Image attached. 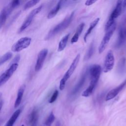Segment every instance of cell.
Returning <instances> with one entry per match:
<instances>
[{
    "instance_id": "cell-10",
    "label": "cell",
    "mask_w": 126,
    "mask_h": 126,
    "mask_svg": "<svg viewBox=\"0 0 126 126\" xmlns=\"http://www.w3.org/2000/svg\"><path fill=\"white\" fill-rule=\"evenodd\" d=\"M13 10L14 9L9 4L1 11L0 12V28L4 24L7 17Z\"/></svg>"
},
{
    "instance_id": "cell-18",
    "label": "cell",
    "mask_w": 126,
    "mask_h": 126,
    "mask_svg": "<svg viewBox=\"0 0 126 126\" xmlns=\"http://www.w3.org/2000/svg\"><path fill=\"white\" fill-rule=\"evenodd\" d=\"M25 89V85H23L20 87V88L18 90V92L17 93V96L14 103V107L15 108L18 107L21 102Z\"/></svg>"
},
{
    "instance_id": "cell-29",
    "label": "cell",
    "mask_w": 126,
    "mask_h": 126,
    "mask_svg": "<svg viewBox=\"0 0 126 126\" xmlns=\"http://www.w3.org/2000/svg\"><path fill=\"white\" fill-rule=\"evenodd\" d=\"M20 59V56L19 55H18L14 58V60L11 62V64L14 63H17L19 61Z\"/></svg>"
},
{
    "instance_id": "cell-3",
    "label": "cell",
    "mask_w": 126,
    "mask_h": 126,
    "mask_svg": "<svg viewBox=\"0 0 126 126\" xmlns=\"http://www.w3.org/2000/svg\"><path fill=\"white\" fill-rule=\"evenodd\" d=\"M116 28V24L115 22L113 25L106 31V33L103 36L102 41L98 47V53L99 54L102 53L105 49L107 45H108L111 37L113 34L114 31Z\"/></svg>"
},
{
    "instance_id": "cell-21",
    "label": "cell",
    "mask_w": 126,
    "mask_h": 126,
    "mask_svg": "<svg viewBox=\"0 0 126 126\" xmlns=\"http://www.w3.org/2000/svg\"><path fill=\"white\" fill-rule=\"evenodd\" d=\"M69 35H70V33H67V34L64 35L61 39V40L59 42V43L58 45V51L61 52V51H63L64 49V48H65V47L66 46Z\"/></svg>"
},
{
    "instance_id": "cell-22",
    "label": "cell",
    "mask_w": 126,
    "mask_h": 126,
    "mask_svg": "<svg viewBox=\"0 0 126 126\" xmlns=\"http://www.w3.org/2000/svg\"><path fill=\"white\" fill-rule=\"evenodd\" d=\"M96 85V84L90 82L88 88L82 93V96L84 97H88L90 95H91L95 88Z\"/></svg>"
},
{
    "instance_id": "cell-27",
    "label": "cell",
    "mask_w": 126,
    "mask_h": 126,
    "mask_svg": "<svg viewBox=\"0 0 126 126\" xmlns=\"http://www.w3.org/2000/svg\"><path fill=\"white\" fill-rule=\"evenodd\" d=\"M58 94H59V92L58 90H55L54 91V92L53 93V94H52L51 97H50L49 100V102L50 103H53L57 98L58 96Z\"/></svg>"
},
{
    "instance_id": "cell-30",
    "label": "cell",
    "mask_w": 126,
    "mask_h": 126,
    "mask_svg": "<svg viewBox=\"0 0 126 126\" xmlns=\"http://www.w3.org/2000/svg\"><path fill=\"white\" fill-rule=\"evenodd\" d=\"M96 1V0H88L85 2V4L87 6H90V5H91L92 4H94Z\"/></svg>"
},
{
    "instance_id": "cell-28",
    "label": "cell",
    "mask_w": 126,
    "mask_h": 126,
    "mask_svg": "<svg viewBox=\"0 0 126 126\" xmlns=\"http://www.w3.org/2000/svg\"><path fill=\"white\" fill-rule=\"evenodd\" d=\"M9 4L13 7V8L15 9L16 7H17L18 5H20V1L18 0H15L11 1Z\"/></svg>"
},
{
    "instance_id": "cell-32",
    "label": "cell",
    "mask_w": 126,
    "mask_h": 126,
    "mask_svg": "<svg viewBox=\"0 0 126 126\" xmlns=\"http://www.w3.org/2000/svg\"><path fill=\"white\" fill-rule=\"evenodd\" d=\"M2 105H3V101L1 100L0 101V111L2 108Z\"/></svg>"
},
{
    "instance_id": "cell-9",
    "label": "cell",
    "mask_w": 126,
    "mask_h": 126,
    "mask_svg": "<svg viewBox=\"0 0 126 126\" xmlns=\"http://www.w3.org/2000/svg\"><path fill=\"white\" fill-rule=\"evenodd\" d=\"M126 85V79L125 81H124L118 86L111 90L108 93L105 97V100L108 101L115 97L118 95V94L122 91V90L123 89V88Z\"/></svg>"
},
{
    "instance_id": "cell-6",
    "label": "cell",
    "mask_w": 126,
    "mask_h": 126,
    "mask_svg": "<svg viewBox=\"0 0 126 126\" xmlns=\"http://www.w3.org/2000/svg\"><path fill=\"white\" fill-rule=\"evenodd\" d=\"M115 58L113 53L112 50H110L107 52L104 60L103 71L105 73H107L111 70L114 65Z\"/></svg>"
},
{
    "instance_id": "cell-13",
    "label": "cell",
    "mask_w": 126,
    "mask_h": 126,
    "mask_svg": "<svg viewBox=\"0 0 126 126\" xmlns=\"http://www.w3.org/2000/svg\"><path fill=\"white\" fill-rule=\"evenodd\" d=\"M126 41V27H122L120 29L118 40L116 44L117 47L119 48L122 46Z\"/></svg>"
},
{
    "instance_id": "cell-20",
    "label": "cell",
    "mask_w": 126,
    "mask_h": 126,
    "mask_svg": "<svg viewBox=\"0 0 126 126\" xmlns=\"http://www.w3.org/2000/svg\"><path fill=\"white\" fill-rule=\"evenodd\" d=\"M99 18H96L95 20H94L91 24L90 25V27L89 28V29H88V30L86 32L85 34L84 37V40L85 41V43L87 42V37L88 36V35L91 33V32H92V30L94 29V28L97 25L98 22L99 21Z\"/></svg>"
},
{
    "instance_id": "cell-8",
    "label": "cell",
    "mask_w": 126,
    "mask_h": 126,
    "mask_svg": "<svg viewBox=\"0 0 126 126\" xmlns=\"http://www.w3.org/2000/svg\"><path fill=\"white\" fill-rule=\"evenodd\" d=\"M47 54L48 49L46 48L42 49L38 53L35 66V70L36 71H38L42 68Z\"/></svg>"
},
{
    "instance_id": "cell-25",
    "label": "cell",
    "mask_w": 126,
    "mask_h": 126,
    "mask_svg": "<svg viewBox=\"0 0 126 126\" xmlns=\"http://www.w3.org/2000/svg\"><path fill=\"white\" fill-rule=\"evenodd\" d=\"M94 52V43H92L90 45V47L86 53L85 57V60H89L93 56Z\"/></svg>"
},
{
    "instance_id": "cell-4",
    "label": "cell",
    "mask_w": 126,
    "mask_h": 126,
    "mask_svg": "<svg viewBox=\"0 0 126 126\" xmlns=\"http://www.w3.org/2000/svg\"><path fill=\"white\" fill-rule=\"evenodd\" d=\"M32 39L29 37H24L19 39L12 46L11 50L14 52H18L29 46Z\"/></svg>"
},
{
    "instance_id": "cell-23",
    "label": "cell",
    "mask_w": 126,
    "mask_h": 126,
    "mask_svg": "<svg viewBox=\"0 0 126 126\" xmlns=\"http://www.w3.org/2000/svg\"><path fill=\"white\" fill-rule=\"evenodd\" d=\"M55 117L53 112H51L48 118L46 119L42 126H51L52 123L54 122Z\"/></svg>"
},
{
    "instance_id": "cell-14",
    "label": "cell",
    "mask_w": 126,
    "mask_h": 126,
    "mask_svg": "<svg viewBox=\"0 0 126 126\" xmlns=\"http://www.w3.org/2000/svg\"><path fill=\"white\" fill-rule=\"evenodd\" d=\"M122 0H118L117 1L116 6L115 7L113 11L112 12L110 17L109 18V20L114 21L115 19L117 18L121 14L122 9Z\"/></svg>"
},
{
    "instance_id": "cell-24",
    "label": "cell",
    "mask_w": 126,
    "mask_h": 126,
    "mask_svg": "<svg viewBox=\"0 0 126 126\" xmlns=\"http://www.w3.org/2000/svg\"><path fill=\"white\" fill-rule=\"evenodd\" d=\"M12 56V54L10 52H7L5 54H4L0 58V66L5 63L6 61L9 60Z\"/></svg>"
},
{
    "instance_id": "cell-16",
    "label": "cell",
    "mask_w": 126,
    "mask_h": 126,
    "mask_svg": "<svg viewBox=\"0 0 126 126\" xmlns=\"http://www.w3.org/2000/svg\"><path fill=\"white\" fill-rule=\"evenodd\" d=\"M85 26V23H81L77 27V29H76V31L75 32V33H74L73 36L71 38V43L72 44L76 42H77V41L78 40L80 34L81 33L84 27Z\"/></svg>"
},
{
    "instance_id": "cell-11",
    "label": "cell",
    "mask_w": 126,
    "mask_h": 126,
    "mask_svg": "<svg viewBox=\"0 0 126 126\" xmlns=\"http://www.w3.org/2000/svg\"><path fill=\"white\" fill-rule=\"evenodd\" d=\"M101 68L98 64H93L89 68V74L91 79L98 80L100 76Z\"/></svg>"
},
{
    "instance_id": "cell-2",
    "label": "cell",
    "mask_w": 126,
    "mask_h": 126,
    "mask_svg": "<svg viewBox=\"0 0 126 126\" xmlns=\"http://www.w3.org/2000/svg\"><path fill=\"white\" fill-rule=\"evenodd\" d=\"M80 58V54H78L76 55L74 59L73 60V62H72L71 65H70L69 68L67 70V71L65 72V73L64 74L63 77L60 81V86H59V89L61 91H63L65 86L66 82L68 80V79L70 77L71 75L74 72V70H75L76 68L77 67V66L78 64L79 60Z\"/></svg>"
},
{
    "instance_id": "cell-34",
    "label": "cell",
    "mask_w": 126,
    "mask_h": 126,
    "mask_svg": "<svg viewBox=\"0 0 126 126\" xmlns=\"http://www.w3.org/2000/svg\"><path fill=\"white\" fill-rule=\"evenodd\" d=\"M21 126H24V125H22Z\"/></svg>"
},
{
    "instance_id": "cell-33",
    "label": "cell",
    "mask_w": 126,
    "mask_h": 126,
    "mask_svg": "<svg viewBox=\"0 0 126 126\" xmlns=\"http://www.w3.org/2000/svg\"><path fill=\"white\" fill-rule=\"evenodd\" d=\"M1 96V93H0V98Z\"/></svg>"
},
{
    "instance_id": "cell-1",
    "label": "cell",
    "mask_w": 126,
    "mask_h": 126,
    "mask_svg": "<svg viewBox=\"0 0 126 126\" xmlns=\"http://www.w3.org/2000/svg\"><path fill=\"white\" fill-rule=\"evenodd\" d=\"M73 15L74 12H72L69 15L67 16L62 22L60 23L55 27H54L53 29H52L45 37V40L50 39L53 37L55 36L57 34L66 29L71 23Z\"/></svg>"
},
{
    "instance_id": "cell-5",
    "label": "cell",
    "mask_w": 126,
    "mask_h": 126,
    "mask_svg": "<svg viewBox=\"0 0 126 126\" xmlns=\"http://www.w3.org/2000/svg\"><path fill=\"white\" fill-rule=\"evenodd\" d=\"M42 8V5H40L38 7L33 9L30 12V13L29 14L28 16L27 17L25 21L24 22V23L20 28L19 30V32H22L31 25L32 20L33 19L35 15H37L38 13H39V12H40Z\"/></svg>"
},
{
    "instance_id": "cell-7",
    "label": "cell",
    "mask_w": 126,
    "mask_h": 126,
    "mask_svg": "<svg viewBox=\"0 0 126 126\" xmlns=\"http://www.w3.org/2000/svg\"><path fill=\"white\" fill-rule=\"evenodd\" d=\"M18 67V63L11 64L10 66L0 76V86L6 82L12 76Z\"/></svg>"
},
{
    "instance_id": "cell-12",
    "label": "cell",
    "mask_w": 126,
    "mask_h": 126,
    "mask_svg": "<svg viewBox=\"0 0 126 126\" xmlns=\"http://www.w3.org/2000/svg\"><path fill=\"white\" fill-rule=\"evenodd\" d=\"M39 118L38 111L34 108L28 116L27 124L29 126H36Z\"/></svg>"
},
{
    "instance_id": "cell-26",
    "label": "cell",
    "mask_w": 126,
    "mask_h": 126,
    "mask_svg": "<svg viewBox=\"0 0 126 126\" xmlns=\"http://www.w3.org/2000/svg\"><path fill=\"white\" fill-rule=\"evenodd\" d=\"M39 2V0H31L28 1L27 2L25 3L24 6V9L26 10L28 8H30V7L35 5Z\"/></svg>"
},
{
    "instance_id": "cell-19",
    "label": "cell",
    "mask_w": 126,
    "mask_h": 126,
    "mask_svg": "<svg viewBox=\"0 0 126 126\" xmlns=\"http://www.w3.org/2000/svg\"><path fill=\"white\" fill-rule=\"evenodd\" d=\"M21 113V110L18 109L16 110L14 113L12 114V115L11 116L9 120L6 122L4 126H13L14 124L17 120V118H18L19 115Z\"/></svg>"
},
{
    "instance_id": "cell-17",
    "label": "cell",
    "mask_w": 126,
    "mask_h": 126,
    "mask_svg": "<svg viewBox=\"0 0 126 126\" xmlns=\"http://www.w3.org/2000/svg\"><path fill=\"white\" fill-rule=\"evenodd\" d=\"M63 0H60L58 2L57 4L48 13V14L47 15L48 19H52V18H54L56 15V14H57V13L60 9L62 4H63Z\"/></svg>"
},
{
    "instance_id": "cell-15",
    "label": "cell",
    "mask_w": 126,
    "mask_h": 126,
    "mask_svg": "<svg viewBox=\"0 0 126 126\" xmlns=\"http://www.w3.org/2000/svg\"><path fill=\"white\" fill-rule=\"evenodd\" d=\"M86 75H87L86 73H84L82 75V77L80 78L79 81H78V83L74 87V88H73V89L72 90V91L71 92L72 95H74L76 94L79 91V90L82 88V87L83 86V85L85 82L86 79Z\"/></svg>"
},
{
    "instance_id": "cell-31",
    "label": "cell",
    "mask_w": 126,
    "mask_h": 126,
    "mask_svg": "<svg viewBox=\"0 0 126 126\" xmlns=\"http://www.w3.org/2000/svg\"><path fill=\"white\" fill-rule=\"evenodd\" d=\"M126 6V0H124L122 2V7H125Z\"/></svg>"
}]
</instances>
